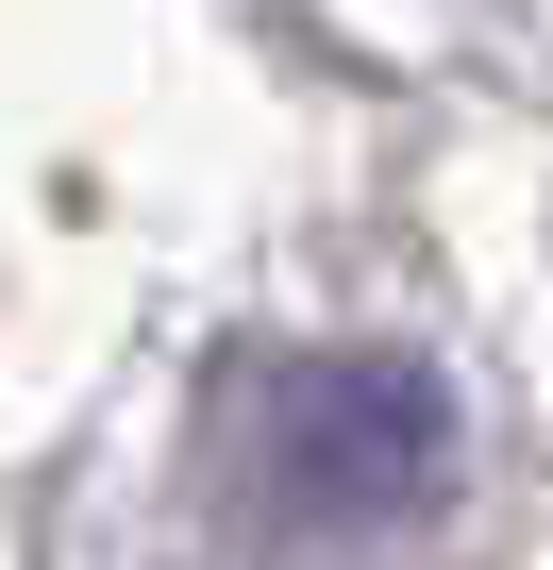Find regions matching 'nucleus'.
Returning <instances> with one entry per match:
<instances>
[{
	"label": "nucleus",
	"mask_w": 553,
	"mask_h": 570,
	"mask_svg": "<svg viewBox=\"0 0 553 570\" xmlns=\"http://www.w3.org/2000/svg\"><path fill=\"white\" fill-rule=\"evenodd\" d=\"M453 487V386L386 336H319V353H251L235 370V503L268 537H403Z\"/></svg>",
	"instance_id": "obj_1"
}]
</instances>
